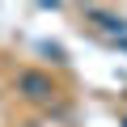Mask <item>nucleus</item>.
Listing matches in <instances>:
<instances>
[{
    "mask_svg": "<svg viewBox=\"0 0 127 127\" xmlns=\"http://www.w3.org/2000/svg\"><path fill=\"white\" fill-rule=\"evenodd\" d=\"M17 93L30 97V102H51V97H55V85H51V76H42V72H21V76H17Z\"/></svg>",
    "mask_w": 127,
    "mask_h": 127,
    "instance_id": "f257e3e1",
    "label": "nucleus"
}]
</instances>
